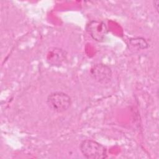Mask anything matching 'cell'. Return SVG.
Instances as JSON below:
<instances>
[{
	"label": "cell",
	"mask_w": 159,
	"mask_h": 159,
	"mask_svg": "<svg viewBox=\"0 0 159 159\" xmlns=\"http://www.w3.org/2000/svg\"><path fill=\"white\" fill-rule=\"evenodd\" d=\"M83 155L88 159H104L107 157L106 148L93 140H84L80 144Z\"/></svg>",
	"instance_id": "obj_1"
},
{
	"label": "cell",
	"mask_w": 159,
	"mask_h": 159,
	"mask_svg": "<svg viewBox=\"0 0 159 159\" xmlns=\"http://www.w3.org/2000/svg\"><path fill=\"white\" fill-rule=\"evenodd\" d=\"M46 102L52 111L61 113L70 107L72 101L70 96L66 93L62 91H55L48 95Z\"/></svg>",
	"instance_id": "obj_2"
},
{
	"label": "cell",
	"mask_w": 159,
	"mask_h": 159,
	"mask_svg": "<svg viewBox=\"0 0 159 159\" xmlns=\"http://www.w3.org/2000/svg\"><path fill=\"white\" fill-rule=\"evenodd\" d=\"M90 75L94 80L101 84L109 83L112 76V73L109 66L102 63L93 65L90 70Z\"/></svg>",
	"instance_id": "obj_3"
},
{
	"label": "cell",
	"mask_w": 159,
	"mask_h": 159,
	"mask_svg": "<svg viewBox=\"0 0 159 159\" xmlns=\"http://www.w3.org/2000/svg\"><path fill=\"white\" fill-rule=\"evenodd\" d=\"M86 29L92 39L98 42H103L108 32L106 24L102 21L91 20L86 27Z\"/></svg>",
	"instance_id": "obj_4"
},
{
	"label": "cell",
	"mask_w": 159,
	"mask_h": 159,
	"mask_svg": "<svg viewBox=\"0 0 159 159\" xmlns=\"http://www.w3.org/2000/svg\"><path fill=\"white\" fill-rule=\"evenodd\" d=\"M67 53L65 50L61 48H50L46 54L47 62L53 66H61L66 60Z\"/></svg>",
	"instance_id": "obj_5"
},
{
	"label": "cell",
	"mask_w": 159,
	"mask_h": 159,
	"mask_svg": "<svg viewBox=\"0 0 159 159\" xmlns=\"http://www.w3.org/2000/svg\"><path fill=\"white\" fill-rule=\"evenodd\" d=\"M129 42V43L128 44V46L132 50H139L141 49H145L148 47V43L147 42L145 39L142 37L130 39Z\"/></svg>",
	"instance_id": "obj_6"
},
{
	"label": "cell",
	"mask_w": 159,
	"mask_h": 159,
	"mask_svg": "<svg viewBox=\"0 0 159 159\" xmlns=\"http://www.w3.org/2000/svg\"><path fill=\"white\" fill-rule=\"evenodd\" d=\"M158 4H159V1L157 0L153 1V5H154V8L155 9V10L158 12Z\"/></svg>",
	"instance_id": "obj_7"
}]
</instances>
